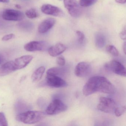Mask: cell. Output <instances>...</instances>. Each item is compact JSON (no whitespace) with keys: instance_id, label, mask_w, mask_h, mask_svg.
I'll return each instance as SVG.
<instances>
[{"instance_id":"cell-5","label":"cell","mask_w":126,"mask_h":126,"mask_svg":"<svg viewBox=\"0 0 126 126\" xmlns=\"http://www.w3.org/2000/svg\"><path fill=\"white\" fill-rule=\"evenodd\" d=\"M105 67L107 70L110 71L117 75L122 76H126V68L125 66L119 61L116 60H112L106 63Z\"/></svg>"},{"instance_id":"cell-6","label":"cell","mask_w":126,"mask_h":126,"mask_svg":"<svg viewBox=\"0 0 126 126\" xmlns=\"http://www.w3.org/2000/svg\"><path fill=\"white\" fill-rule=\"evenodd\" d=\"M64 5L71 16L79 17L81 14V10L76 0H64Z\"/></svg>"},{"instance_id":"cell-14","label":"cell","mask_w":126,"mask_h":126,"mask_svg":"<svg viewBox=\"0 0 126 126\" xmlns=\"http://www.w3.org/2000/svg\"><path fill=\"white\" fill-rule=\"evenodd\" d=\"M56 20L53 18H48L43 21L38 27V32L41 33L47 32L54 26Z\"/></svg>"},{"instance_id":"cell-26","label":"cell","mask_w":126,"mask_h":126,"mask_svg":"<svg viewBox=\"0 0 126 126\" xmlns=\"http://www.w3.org/2000/svg\"><path fill=\"white\" fill-rule=\"evenodd\" d=\"M15 35L14 34H10L5 35L2 38V40L3 41H7L13 39L15 37Z\"/></svg>"},{"instance_id":"cell-25","label":"cell","mask_w":126,"mask_h":126,"mask_svg":"<svg viewBox=\"0 0 126 126\" xmlns=\"http://www.w3.org/2000/svg\"><path fill=\"white\" fill-rule=\"evenodd\" d=\"M76 34L78 38V41L79 43H81L83 42L85 36L81 32L77 31L76 32Z\"/></svg>"},{"instance_id":"cell-10","label":"cell","mask_w":126,"mask_h":126,"mask_svg":"<svg viewBox=\"0 0 126 126\" xmlns=\"http://www.w3.org/2000/svg\"><path fill=\"white\" fill-rule=\"evenodd\" d=\"M46 80L47 85L52 87H64L67 85L66 82L58 76L46 74Z\"/></svg>"},{"instance_id":"cell-22","label":"cell","mask_w":126,"mask_h":126,"mask_svg":"<svg viewBox=\"0 0 126 126\" xmlns=\"http://www.w3.org/2000/svg\"><path fill=\"white\" fill-rule=\"evenodd\" d=\"M96 0H79V4L83 7H88L94 4Z\"/></svg>"},{"instance_id":"cell-23","label":"cell","mask_w":126,"mask_h":126,"mask_svg":"<svg viewBox=\"0 0 126 126\" xmlns=\"http://www.w3.org/2000/svg\"><path fill=\"white\" fill-rule=\"evenodd\" d=\"M8 125L5 116L3 112H0V126Z\"/></svg>"},{"instance_id":"cell-28","label":"cell","mask_w":126,"mask_h":126,"mask_svg":"<svg viewBox=\"0 0 126 126\" xmlns=\"http://www.w3.org/2000/svg\"><path fill=\"white\" fill-rule=\"evenodd\" d=\"M115 1L118 3L124 4L126 3V0H115Z\"/></svg>"},{"instance_id":"cell-7","label":"cell","mask_w":126,"mask_h":126,"mask_svg":"<svg viewBox=\"0 0 126 126\" xmlns=\"http://www.w3.org/2000/svg\"><path fill=\"white\" fill-rule=\"evenodd\" d=\"M2 17L6 20L19 21L24 19L25 15L22 12L18 10L7 9L3 12Z\"/></svg>"},{"instance_id":"cell-27","label":"cell","mask_w":126,"mask_h":126,"mask_svg":"<svg viewBox=\"0 0 126 126\" xmlns=\"http://www.w3.org/2000/svg\"><path fill=\"white\" fill-rule=\"evenodd\" d=\"M120 36L121 39L122 40L126 39V29L125 28L124 30H123L120 33Z\"/></svg>"},{"instance_id":"cell-18","label":"cell","mask_w":126,"mask_h":126,"mask_svg":"<svg viewBox=\"0 0 126 126\" xmlns=\"http://www.w3.org/2000/svg\"><path fill=\"white\" fill-rule=\"evenodd\" d=\"M64 69L59 67H52L48 69L46 72L47 75L58 76L62 74L64 72Z\"/></svg>"},{"instance_id":"cell-9","label":"cell","mask_w":126,"mask_h":126,"mask_svg":"<svg viewBox=\"0 0 126 126\" xmlns=\"http://www.w3.org/2000/svg\"><path fill=\"white\" fill-rule=\"evenodd\" d=\"M92 71L91 65L86 62H81L77 64L74 70L75 75L79 77H84L90 75Z\"/></svg>"},{"instance_id":"cell-15","label":"cell","mask_w":126,"mask_h":126,"mask_svg":"<svg viewBox=\"0 0 126 126\" xmlns=\"http://www.w3.org/2000/svg\"><path fill=\"white\" fill-rule=\"evenodd\" d=\"M66 50V47L64 45L59 43L48 48V52L50 56L55 57L60 55Z\"/></svg>"},{"instance_id":"cell-21","label":"cell","mask_w":126,"mask_h":126,"mask_svg":"<svg viewBox=\"0 0 126 126\" xmlns=\"http://www.w3.org/2000/svg\"><path fill=\"white\" fill-rule=\"evenodd\" d=\"M126 110V106L116 107L114 110V113L116 117H119L122 115Z\"/></svg>"},{"instance_id":"cell-13","label":"cell","mask_w":126,"mask_h":126,"mask_svg":"<svg viewBox=\"0 0 126 126\" xmlns=\"http://www.w3.org/2000/svg\"><path fill=\"white\" fill-rule=\"evenodd\" d=\"M16 70L14 61H9L0 67V76H4Z\"/></svg>"},{"instance_id":"cell-20","label":"cell","mask_w":126,"mask_h":126,"mask_svg":"<svg viewBox=\"0 0 126 126\" xmlns=\"http://www.w3.org/2000/svg\"><path fill=\"white\" fill-rule=\"evenodd\" d=\"M106 50L109 53L115 56H118L119 54L118 51L113 46L111 45L108 46L106 48Z\"/></svg>"},{"instance_id":"cell-32","label":"cell","mask_w":126,"mask_h":126,"mask_svg":"<svg viewBox=\"0 0 126 126\" xmlns=\"http://www.w3.org/2000/svg\"><path fill=\"white\" fill-rule=\"evenodd\" d=\"M2 63V59L1 57H0V65Z\"/></svg>"},{"instance_id":"cell-8","label":"cell","mask_w":126,"mask_h":126,"mask_svg":"<svg viewBox=\"0 0 126 126\" xmlns=\"http://www.w3.org/2000/svg\"><path fill=\"white\" fill-rule=\"evenodd\" d=\"M48 44L45 41H32L24 46L26 50L30 52L44 51L48 49Z\"/></svg>"},{"instance_id":"cell-31","label":"cell","mask_w":126,"mask_h":126,"mask_svg":"<svg viewBox=\"0 0 126 126\" xmlns=\"http://www.w3.org/2000/svg\"><path fill=\"white\" fill-rule=\"evenodd\" d=\"M15 6H16V8H17L18 9H21V7L20 5H18V4H17L15 5Z\"/></svg>"},{"instance_id":"cell-29","label":"cell","mask_w":126,"mask_h":126,"mask_svg":"<svg viewBox=\"0 0 126 126\" xmlns=\"http://www.w3.org/2000/svg\"><path fill=\"white\" fill-rule=\"evenodd\" d=\"M123 50L125 54H126V42H124L123 45Z\"/></svg>"},{"instance_id":"cell-1","label":"cell","mask_w":126,"mask_h":126,"mask_svg":"<svg viewBox=\"0 0 126 126\" xmlns=\"http://www.w3.org/2000/svg\"><path fill=\"white\" fill-rule=\"evenodd\" d=\"M115 91L113 84L107 78L99 76L91 77L82 89L83 94L86 96L96 92L112 94Z\"/></svg>"},{"instance_id":"cell-4","label":"cell","mask_w":126,"mask_h":126,"mask_svg":"<svg viewBox=\"0 0 126 126\" xmlns=\"http://www.w3.org/2000/svg\"><path fill=\"white\" fill-rule=\"evenodd\" d=\"M116 107V103L112 99L104 97L100 98L97 106L98 110L105 113L112 112Z\"/></svg>"},{"instance_id":"cell-17","label":"cell","mask_w":126,"mask_h":126,"mask_svg":"<svg viewBox=\"0 0 126 126\" xmlns=\"http://www.w3.org/2000/svg\"><path fill=\"white\" fill-rule=\"evenodd\" d=\"M95 43L98 48H102L104 46L106 43L105 37L101 33H97L95 36Z\"/></svg>"},{"instance_id":"cell-19","label":"cell","mask_w":126,"mask_h":126,"mask_svg":"<svg viewBox=\"0 0 126 126\" xmlns=\"http://www.w3.org/2000/svg\"><path fill=\"white\" fill-rule=\"evenodd\" d=\"M25 15L27 17L31 19L37 18L39 15L36 9L34 8L30 9L27 10L26 12Z\"/></svg>"},{"instance_id":"cell-2","label":"cell","mask_w":126,"mask_h":126,"mask_svg":"<svg viewBox=\"0 0 126 126\" xmlns=\"http://www.w3.org/2000/svg\"><path fill=\"white\" fill-rule=\"evenodd\" d=\"M45 113L41 111H27L21 113L16 116L17 121L24 124H33L42 120Z\"/></svg>"},{"instance_id":"cell-24","label":"cell","mask_w":126,"mask_h":126,"mask_svg":"<svg viewBox=\"0 0 126 126\" xmlns=\"http://www.w3.org/2000/svg\"><path fill=\"white\" fill-rule=\"evenodd\" d=\"M57 64L60 66H63L65 64V60L64 57L62 56H60L57 57L56 60Z\"/></svg>"},{"instance_id":"cell-16","label":"cell","mask_w":126,"mask_h":126,"mask_svg":"<svg viewBox=\"0 0 126 126\" xmlns=\"http://www.w3.org/2000/svg\"><path fill=\"white\" fill-rule=\"evenodd\" d=\"M45 71V68L42 66L39 67L34 72L32 76L31 79L33 82H37L42 79Z\"/></svg>"},{"instance_id":"cell-12","label":"cell","mask_w":126,"mask_h":126,"mask_svg":"<svg viewBox=\"0 0 126 126\" xmlns=\"http://www.w3.org/2000/svg\"><path fill=\"white\" fill-rule=\"evenodd\" d=\"M33 59V57L30 55H25L17 58L14 61L16 69L20 70L25 67Z\"/></svg>"},{"instance_id":"cell-3","label":"cell","mask_w":126,"mask_h":126,"mask_svg":"<svg viewBox=\"0 0 126 126\" xmlns=\"http://www.w3.org/2000/svg\"><path fill=\"white\" fill-rule=\"evenodd\" d=\"M67 109V105L60 99H54L48 105L46 113L49 115H54L59 114L65 111Z\"/></svg>"},{"instance_id":"cell-30","label":"cell","mask_w":126,"mask_h":126,"mask_svg":"<svg viewBox=\"0 0 126 126\" xmlns=\"http://www.w3.org/2000/svg\"><path fill=\"white\" fill-rule=\"evenodd\" d=\"M9 0H0V2L4 3H8L9 2Z\"/></svg>"},{"instance_id":"cell-11","label":"cell","mask_w":126,"mask_h":126,"mask_svg":"<svg viewBox=\"0 0 126 126\" xmlns=\"http://www.w3.org/2000/svg\"><path fill=\"white\" fill-rule=\"evenodd\" d=\"M43 13L47 15L56 17H62L64 14L63 11L56 6L50 4H45L41 8Z\"/></svg>"}]
</instances>
